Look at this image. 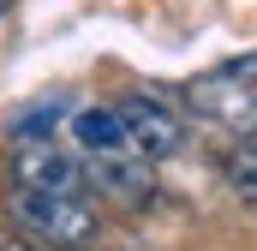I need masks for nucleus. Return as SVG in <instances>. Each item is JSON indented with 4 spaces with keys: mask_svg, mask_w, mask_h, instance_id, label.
<instances>
[{
    "mask_svg": "<svg viewBox=\"0 0 257 251\" xmlns=\"http://www.w3.org/2000/svg\"><path fill=\"white\" fill-rule=\"evenodd\" d=\"M6 209H12V221H18L24 239H42V245H54V251H90V245H96V233H102V215H96L90 197L12 186Z\"/></svg>",
    "mask_w": 257,
    "mask_h": 251,
    "instance_id": "f257e3e1",
    "label": "nucleus"
},
{
    "mask_svg": "<svg viewBox=\"0 0 257 251\" xmlns=\"http://www.w3.org/2000/svg\"><path fill=\"white\" fill-rule=\"evenodd\" d=\"M186 108H192L197 120L233 132V138L257 132V54H239V60L192 78L186 84Z\"/></svg>",
    "mask_w": 257,
    "mask_h": 251,
    "instance_id": "f03ea898",
    "label": "nucleus"
},
{
    "mask_svg": "<svg viewBox=\"0 0 257 251\" xmlns=\"http://www.w3.org/2000/svg\"><path fill=\"white\" fill-rule=\"evenodd\" d=\"M12 186L24 191H66V197H84V156L66 150L60 138H18L12 144Z\"/></svg>",
    "mask_w": 257,
    "mask_h": 251,
    "instance_id": "7ed1b4c3",
    "label": "nucleus"
},
{
    "mask_svg": "<svg viewBox=\"0 0 257 251\" xmlns=\"http://www.w3.org/2000/svg\"><path fill=\"white\" fill-rule=\"evenodd\" d=\"M114 108H120V120H126L132 150H138V156L168 162V156H180V150H186V120H180L168 102H156V96H120Z\"/></svg>",
    "mask_w": 257,
    "mask_h": 251,
    "instance_id": "20e7f679",
    "label": "nucleus"
},
{
    "mask_svg": "<svg viewBox=\"0 0 257 251\" xmlns=\"http://www.w3.org/2000/svg\"><path fill=\"white\" fill-rule=\"evenodd\" d=\"M84 180H90L96 191H108L114 203H126V209H144L150 191H156V168H150V156H138V150L84 156Z\"/></svg>",
    "mask_w": 257,
    "mask_h": 251,
    "instance_id": "39448f33",
    "label": "nucleus"
},
{
    "mask_svg": "<svg viewBox=\"0 0 257 251\" xmlns=\"http://www.w3.org/2000/svg\"><path fill=\"white\" fill-rule=\"evenodd\" d=\"M72 150L78 156H120V150H132V132L120 120V108L114 102L72 108Z\"/></svg>",
    "mask_w": 257,
    "mask_h": 251,
    "instance_id": "423d86ee",
    "label": "nucleus"
},
{
    "mask_svg": "<svg viewBox=\"0 0 257 251\" xmlns=\"http://www.w3.org/2000/svg\"><path fill=\"white\" fill-rule=\"evenodd\" d=\"M227 186L239 203H257V132H245L239 144H233V156H227Z\"/></svg>",
    "mask_w": 257,
    "mask_h": 251,
    "instance_id": "0eeeda50",
    "label": "nucleus"
},
{
    "mask_svg": "<svg viewBox=\"0 0 257 251\" xmlns=\"http://www.w3.org/2000/svg\"><path fill=\"white\" fill-rule=\"evenodd\" d=\"M0 251H36V245H30L18 227H0Z\"/></svg>",
    "mask_w": 257,
    "mask_h": 251,
    "instance_id": "6e6552de",
    "label": "nucleus"
}]
</instances>
